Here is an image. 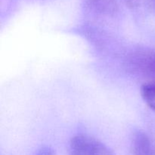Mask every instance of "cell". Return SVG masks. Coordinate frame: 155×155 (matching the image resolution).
Listing matches in <instances>:
<instances>
[{"mask_svg":"<svg viewBox=\"0 0 155 155\" xmlns=\"http://www.w3.org/2000/svg\"><path fill=\"white\" fill-rule=\"evenodd\" d=\"M37 155H54V151L51 148H42L41 151H39Z\"/></svg>","mask_w":155,"mask_h":155,"instance_id":"cell-4","label":"cell"},{"mask_svg":"<svg viewBox=\"0 0 155 155\" xmlns=\"http://www.w3.org/2000/svg\"><path fill=\"white\" fill-rule=\"evenodd\" d=\"M133 155H155V148L145 133L138 132L134 135L132 143Z\"/></svg>","mask_w":155,"mask_h":155,"instance_id":"cell-2","label":"cell"},{"mask_svg":"<svg viewBox=\"0 0 155 155\" xmlns=\"http://www.w3.org/2000/svg\"><path fill=\"white\" fill-rule=\"evenodd\" d=\"M141 95L147 105L155 111V81L148 82L142 85Z\"/></svg>","mask_w":155,"mask_h":155,"instance_id":"cell-3","label":"cell"},{"mask_svg":"<svg viewBox=\"0 0 155 155\" xmlns=\"http://www.w3.org/2000/svg\"><path fill=\"white\" fill-rule=\"evenodd\" d=\"M70 155H114L104 144L86 136H74L70 144Z\"/></svg>","mask_w":155,"mask_h":155,"instance_id":"cell-1","label":"cell"}]
</instances>
